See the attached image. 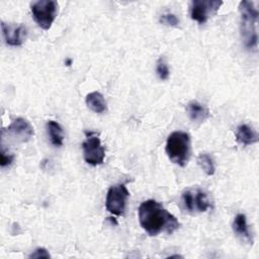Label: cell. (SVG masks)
Listing matches in <instances>:
<instances>
[{
  "label": "cell",
  "mask_w": 259,
  "mask_h": 259,
  "mask_svg": "<svg viewBox=\"0 0 259 259\" xmlns=\"http://www.w3.org/2000/svg\"><path fill=\"white\" fill-rule=\"evenodd\" d=\"M186 111L190 120H192L193 122L201 123L209 116L208 109L196 100H191L190 102H188L186 106Z\"/></svg>",
  "instance_id": "8fae6325"
},
{
  "label": "cell",
  "mask_w": 259,
  "mask_h": 259,
  "mask_svg": "<svg viewBox=\"0 0 259 259\" xmlns=\"http://www.w3.org/2000/svg\"><path fill=\"white\" fill-rule=\"evenodd\" d=\"M1 29L5 42L11 47H18L23 44L26 37V28L22 24L5 23L1 21Z\"/></svg>",
  "instance_id": "9c48e42d"
},
{
  "label": "cell",
  "mask_w": 259,
  "mask_h": 259,
  "mask_svg": "<svg viewBox=\"0 0 259 259\" xmlns=\"http://www.w3.org/2000/svg\"><path fill=\"white\" fill-rule=\"evenodd\" d=\"M13 159H14V156H13V155H11V154H6L3 149L1 150V161H0V165H1L2 168L6 167V166H9V165L13 162Z\"/></svg>",
  "instance_id": "d6986e66"
},
{
  "label": "cell",
  "mask_w": 259,
  "mask_h": 259,
  "mask_svg": "<svg viewBox=\"0 0 259 259\" xmlns=\"http://www.w3.org/2000/svg\"><path fill=\"white\" fill-rule=\"evenodd\" d=\"M47 131L50 136L51 143L56 147L63 146L64 143V135L63 128L61 124L56 120H48L47 121Z\"/></svg>",
  "instance_id": "9a60e30c"
},
{
  "label": "cell",
  "mask_w": 259,
  "mask_h": 259,
  "mask_svg": "<svg viewBox=\"0 0 259 259\" xmlns=\"http://www.w3.org/2000/svg\"><path fill=\"white\" fill-rule=\"evenodd\" d=\"M184 208L189 212H205L211 205L206 193L201 189H186L181 194Z\"/></svg>",
  "instance_id": "52a82bcc"
},
{
  "label": "cell",
  "mask_w": 259,
  "mask_h": 259,
  "mask_svg": "<svg viewBox=\"0 0 259 259\" xmlns=\"http://www.w3.org/2000/svg\"><path fill=\"white\" fill-rule=\"evenodd\" d=\"M236 140L238 143L249 146L258 142V134L248 124L242 123L236 130Z\"/></svg>",
  "instance_id": "7c38bea8"
},
{
  "label": "cell",
  "mask_w": 259,
  "mask_h": 259,
  "mask_svg": "<svg viewBox=\"0 0 259 259\" xmlns=\"http://www.w3.org/2000/svg\"><path fill=\"white\" fill-rule=\"evenodd\" d=\"M139 222L149 236L162 233L171 235L180 227L177 219L155 199H148L140 204Z\"/></svg>",
  "instance_id": "6da1fadb"
},
{
  "label": "cell",
  "mask_w": 259,
  "mask_h": 259,
  "mask_svg": "<svg viewBox=\"0 0 259 259\" xmlns=\"http://www.w3.org/2000/svg\"><path fill=\"white\" fill-rule=\"evenodd\" d=\"M50 257L51 255L45 248H37L29 255V258H50Z\"/></svg>",
  "instance_id": "ffe728a7"
},
{
  "label": "cell",
  "mask_w": 259,
  "mask_h": 259,
  "mask_svg": "<svg viewBox=\"0 0 259 259\" xmlns=\"http://www.w3.org/2000/svg\"><path fill=\"white\" fill-rule=\"evenodd\" d=\"M86 139L82 143L83 157L87 164L92 166L101 165L105 158V149L96 133L85 132Z\"/></svg>",
  "instance_id": "5b68a950"
},
{
  "label": "cell",
  "mask_w": 259,
  "mask_h": 259,
  "mask_svg": "<svg viewBox=\"0 0 259 259\" xmlns=\"http://www.w3.org/2000/svg\"><path fill=\"white\" fill-rule=\"evenodd\" d=\"M156 73L161 80H167L170 76V70L163 58H160L156 65Z\"/></svg>",
  "instance_id": "e0dca14e"
},
{
  "label": "cell",
  "mask_w": 259,
  "mask_h": 259,
  "mask_svg": "<svg viewBox=\"0 0 259 259\" xmlns=\"http://www.w3.org/2000/svg\"><path fill=\"white\" fill-rule=\"evenodd\" d=\"M196 161H197V164L199 165V167L202 169V171L207 176H212L214 174V172H215L214 162L209 155H207L205 153L199 154Z\"/></svg>",
  "instance_id": "2e32d148"
},
{
  "label": "cell",
  "mask_w": 259,
  "mask_h": 259,
  "mask_svg": "<svg viewBox=\"0 0 259 259\" xmlns=\"http://www.w3.org/2000/svg\"><path fill=\"white\" fill-rule=\"evenodd\" d=\"M222 4L223 1L218 0H193L190 2L189 7L190 17L192 20L203 24L219 11Z\"/></svg>",
  "instance_id": "ba28073f"
},
{
  "label": "cell",
  "mask_w": 259,
  "mask_h": 259,
  "mask_svg": "<svg viewBox=\"0 0 259 259\" xmlns=\"http://www.w3.org/2000/svg\"><path fill=\"white\" fill-rule=\"evenodd\" d=\"M233 231L241 239L251 244L253 243V238H252V235L250 234L249 227L247 224V219L244 213H238L235 217L233 221Z\"/></svg>",
  "instance_id": "4fadbf2b"
},
{
  "label": "cell",
  "mask_w": 259,
  "mask_h": 259,
  "mask_svg": "<svg viewBox=\"0 0 259 259\" xmlns=\"http://www.w3.org/2000/svg\"><path fill=\"white\" fill-rule=\"evenodd\" d=\"M34 21L45 30L51 28L58 13V2L54 0H38L30 4Z\"/></svg>",
  "instance_id": "277c9868"
},
{
  "label": "cell",
  "mask_w": 259,
  "mask_h": 259,
  "mask_svg": "<svg viewBox=\"0 0 259 259\" xmlns=\"http://www.w3.org/2000/svg\"><path fill=\"white\" fill-rule=\"evenodd\" d=\"M6 131L11 136L15 137L18 141L25 143L31 139L34 135V131L32 125L23 117H16L11 121V123L7 126Z\"/></svg>",
  "instance_id": "30bf717a"
},
{
  "label": "cell",
  "mask_w": 259,
  "mask_h": 259,
  "mask_svg": "<svg viewBox=\"0 0 259 259\" xmlns=\"http://www.w3.org/2000/svg\"><path fill=\"white\" fill-rule=\"evenodd\" d=\"M240 12V33L242 41L246 49L256 50L258 44L257 23L258 10L254 2L243 0L239 4Z\"/></svg>",
  "instance_id": "7a4b0ae2"
},
{
  "label": "cell",
  "mask_w": 259,
  "mask_h": 259,
  "mask_svg": "<svg viewBox=\"0 0 259 259\" xmlns=\"http://www.w3.org/2000/svg\"><path fill=\"white\" fill-rule=\"evenodd\" d=\"M160 22L168 26H177L179 24V19L175 14L165 13L160 16Z\"/></svg>",
  "instance_id": "ac0fdd59"
},
{
  "label": "cell",
  "mask_w": 259,
  "mask_h": 259,
  "mask_svg": "<svg viewBox=\"0 0 259 259\" xmlns=\"http://www.w3.org/2000/svg\"><path fill=\"white\" fill-rule=\"evenodd\" d=\"M165 151L172 163L184 167L189 160L191 151L189 135L181 131L172 132L166 140Z\"/></svg>",
  "instance_id": "3957f363"
},
{
  "label": "cell",
  "mask_w": 259,
  "mask_h": 259,
  "mask_svg": "<svg viewBox=\"0 0 259 259\" xmlns=\"http://www.w3.org/2000/svg\"><path fill=\"white\" fill-rule=\"evenodd\" d=\"M130 196V192L124 184H114L109 187L106 199V210L114 215H121L124 212L126 199Z\"/></svg>",
  "instance_id": "8992f818"
},
{
  "label": "cell",
  "mask_w": 259,
  "mask_h": 259,
  "mask_svg": "<svg viewBox=\"0 0 259 259\" xmlns=\"http://www.w3.org/2000/svg\"><path fill=\"white\" fill-rule=\"evenodd\" d=\"M86 105L95 113H104L107 110L106 101L103 95L98 91L90 92L86 95L85 98Z\"/></svg>",
  "instance_id": "5bb4252c"
}]
</instances>
